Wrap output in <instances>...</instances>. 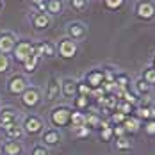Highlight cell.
<instances>
[{"label": "cell", "instance_id": "obj_1", "mask_svg": "<svg viewBox=\"0 0 155 155\" xmlns=\"http://www.w3.org/2000/svg\"><path fill=\"white\" fill-rule=\"evenodd\" d=\"M71 110L73 109L70 105H55V107L50 110L48 114V121L52 125V128H64V127H70V116H71Z\"/></svg>", "mask_w": 155, "mask_h": 155}, {"label": "cell", "instance_id": "obj_2", "mask_svg": "<svg viewBox=\"0 0 155 155\" xmlns=\"http://www.w3.org/2000/svg\"><path fill=\"white\" fill-rule=\"evenodd\" d=\"M41 100H43V94H41V89L36 87V86H29L23 93L20 94V102L25 109H38L41 105Z\"/></svg>", "mask_w": 155, "mask_h": 155}, {"label": "cell", "instance_id": "obj_3", "mask_svg": "<svg viewBox=\"0 0 155 155\" xmlns=\"http://www.w3.org/2000/svg\"><path fill=\"white\" fill-rule=\"evenodd\" d=\"M11 54H13V61L21 64L27 57H31L34 54V43L29 41V39H20V41H16V45Z\"/></svg>", "mask_w": 155, "mask_h": 155}, {"label": "cell", "instance_id": "obj_4", "mask_svg": "<svg viewBox=\"0 0 155 155\" xmlns=\"http://www.w3.org/2000/svg\"><path fill=\"white\" fill-rule=\"evenodd\" d=\"M21 128H23V132L27 136H38V134H41L45 130L43 120L39 116H36V114H27L23 118V121H21Z\"/></svg>", "mask_w": 155, "mask_h": 155}, {"label": "cell", "instance_id": "obj_5", "mask_svg": "<svg viewBox=\"0 0 155 155\" xmlns=\"http://www.w3.org/2000/svg\"><path fill=\"white\" fill-rule=\"evenodd\" d=\"M77 52H78L77 43L68 39V38L59 39V43L55 45V54H59V57H62V59H73L77 55Z\"/></svg>", "mask_w": 155, "mask_h": 155}, {"label": "cell", "instance_id": "obj_6", "mask_svg": "<svg viewBox=\"0 0 155 155\" xmlns=\"http://www.w3.org/2000/svg\"><path fill=\"white\" fill-rule=\"evenodd\" d=\"M136 16L143 21H152L155 18V2L153 0H139L136 4Z\"/></svg>", "mask_w": 155, "mask_h": 155}, {"label": "cell", "instance_id": "obj_7", "mask_svg": "<svg viewBox=\"0 0 155 155\" xmlns=\"http://www.w3.org/2000/svg\"><path fill=\"white\" fill-rule=\"evenodd\" d=\"M27 87H29V80H27L25 75L16 73V75H13V77L7 80V91H9V94H13V96H20Z\"/></svg>", "mask_w": 155, "mask_h": 155}, {"label": "cell", "instance_id": "obj_8", "mask_svg": "<svg viewBox=\"0 0 155 155\" xmlns=\"http://www.w3.org/2000/svg\"><path fill=\"white\" fill-rule=\"evenodd\" d=\"M87 36V27L82 23V21H70L68 27H66V38L71 39V41H82L84 38Z\"/></svg>", "mask_w": 155, "mask_h": 155}, {"label": "cell", "instance_id": "obj_9", "mask_svg": "<svg viewBox=\"0 0 155 155\" xmlns=\"http://www.w3.org/2000/svg\"><path fill=\"white\" fill-rule=\"evenodd\" d=\"M16 123H18V112L13 107L0 109V127H2V132H5L7 128H11Z\"/></svg>", "mask_w": 155, "mask_h": 155}, {"label": "cell", "instance_id": "obj_10", "mask_svg": "<svg viewBox=\"0 0 155 155\" xmlns=\"http://www.w3.org/2000/svg\"><path fill=\"white\" fill-rule=\"evenodd\" d=\"M59 96H61V80H59V77L52 75L48 78L47 89H45V100L47 102H57Z\"/></svg>", "mask_w": 155, "mask_h": 155}, {"label": "cell", "instance_id": "obj_11", "mask_svg": "<svg viewBox=\"0 0 155 155\" xmlns=\"http://www.w3.org/2000/svg\"><path fill=\"white\" fill-rule=\"evenodd\" d=\"M84 82H86L91 89L102 87V84H104V73H102V68H93V70H89V71L84 75Z\"/></svg>", "mask_w": 155, "mask_h": 155}, {"label": "cell", "instance_id": "obj_12", "mask_svg": "<svg viewBox=\"0 0 155 155\" xmlns=\"http://www.w3.org/2000/svg\"><path fill=\"white\" fill-rule=\"evenodd\" d=\"M34 54L43 59V57H55V45L50 41H38L34 43Z\"/></svg>", "mask_w": 155, "mask_h": 155}, {"label": "cell", "instance_id": "obj_13", "mask_svg": "<svg viewBox=\"0 0 155 155\" xmlns=\"http://www.w3.org/2000/svg\"><path fill=\"white\" fill-rule=\"evenodd\" d=\"M41 141H43V146L47 148H52V146H57L61 143V132L57 128H47L41 132Z\"/></svg>", "mask_w": 155, "mask_h": 155}, {"label": "cell", "instance_id": "obj_14", "mask_svg": "<svg viewBox=\"0 0 155 155\" xmlns=\"http://www.w3.org/2000/svg\"><path fill=\"white\" fill-rule=\"evenodd\" d=\"M16 36L13 32H0V54L9 55L16 45Z\"/></svg>", "mask_w": 155, "mask_h": 155}, {"label": "cell", "instance_id": "obj_15", "mask_svg": "<svg viewBox=\"0 0 155 155\" xmlns=\"http://www.w3.org/2000/svg\"><path fill=\"white\" fill-rule=\"evenodd\" d=\"M31 25L36 31L48 29V27L52 25V16H48L47 13H32L31 15Z\"/></svg>", "mask_w": 155, "mask_h": 155}, {"label": "cell", "instance_id": "obj_16", "mask_svg": "<svg viewBox=\"0 0 155 155\" xmlns=\"http://www.w3.org/2000/svg\"><path fill=\"white\" fill-rule=\"evenodd\" d=\"M132 116H136L141 123H144L148 120H155V105L153 104L152 105H137V107L134 109Z\"/></svg>", "mask_w": 155, "mask_h": 155}, {"label": "cell", "instance_id": "obj_17", "mask_svg": "<svg viewBox=\"0 0 155 155\" xmlns=\"http://www.w3.org/2000/svg\"><path fill=\"white\" fill-rule=\"evenodd\" d=\"M61 94L66 98H75L77 96V80L66 77L61 80Z\"/></svg>", "mask_w": 155, "mask_h": 155}, {"label": "cell", "instance_id": "obj_18", "mask_svg": "<svg viewBox=\"0 0 155 155\" xmlns=\"http://www.w3.org/2000/svg\"><path fill=\"white\" fill-rule=\"evenodd\" d=\"M121 125H123V128H125V132H127L128 137H130V136H136L141 130V127H143V123H141L136 116H127Z\"/></svg>", "mask_w": 155, "mask_h": 155}, {"label": "cell", "instance_id": "obj_19", "mask_svg": "<svg viewBox=\"0 0 155 155\" xmlns=\"http://www.w3.org/2000/svg\"><path fill=\"white\" fill-rule=\"evenodd\" d=\"M130 84H132V80L130 77L127 75V73H116V77H114V86H116V91L114 93H123V91H128L130 89ZM112 93V94H114Z\"/></svg>", "mask_w": 155, "mask_h": 155}, {"label": "cell", "instance_id": "obj_20", "mask_svg": "<svg viewBox=\"0 0 155 155\" xmlns=\"http://www.w3.org/2000/svg\"><path fill=\"white\" fill-rule=\"evenodd\" d=\"M45 4H47L45 13H47L48 16H59V15H62V11H64L62 0H47Z\"/></svg>", "mask_w": 155, "mask_h": 155}, {"label": "cell", "instance_id": "obj_21", "mask_svg": "<svg viewBox=\"0 0 155 155\" xmlns=\"http://www.w3.org/2000/svg\"><path fill=\"white\" fill-rule=\"evenodd\" d=\"M4 136H5V139L7 141H21V137L25 136V132H23V128H21V125L16 123L13 125L11 128H7L5 132H2Z\"/></svg>", "mask_w": 155, "mask_h": 155}, {"label": "cell", "instance_id": "obj_22", "mask_svg": "<svg viewBox=\"0 0 155 155\" xmlns=\"http://www.w3.org/2000/svg\"><path fill=\"white\" fill-rule=\"evenodd\" d=\"M23 146L20 141H5L4 143V155H21Z\"/></svg>", "mask_w": 155, "mask_h": 155}, {"label": "cell", "instance_id": "obj_23", "mask_svg": "<svg viewBox=\"0 0 155 155\" xmlns=\"http://www.w3.org/2000/svg\"><path fill=\"white\" fill-rule=\"evenodd\" d=\"M86 125V112H80V110H71V116H70V128H78V127H84Z\"/></svg>", "mask_w": 155, "mask_h": 155}, {"label": "cell", "instance_id": "obj_24", "mask_svg": "<svg viewBox=\"0 0 155 155\" xmlns=\"http://www.w3.org/2000/svg\"><path fill=\"white\" fill-rule=\"evenodd\" d=\"M39 62H41V59H39L36 54H32L31 57H27L25 61L21 62V68H23V71H25V73H34V71L38 70Z\"/></svg>", "mask_w": 155, "mask_h": 155}, {"label": "cell", "instance_id": "obj_25", "mask_svg": "<svg viewBox=\"0 0 155 155\" xmlns=\"http://www.w3.org/2000/svg\"><path fill=\"white\" fill-rule=\"evenodd\" d=\"M150 91H152V86H148L144 80L137 78V80L134 82V93L137 94L139 98H144V96H148V94H150Z\"/></svg>", "mask_w": 155, "mask_h": 155}, {"label": "cell", "instance_id": "obj_26", "mask_svg": "<svg viewBox=\"0 0 155 155\" xmlns=\"http://www.w3.org/2000/svg\"><path fill=\"white\" fill-rule=\"evenodd\" d=\"M73 105H75V110H80V112H84V110H87V109L91 107V98L89 96H75L73 98Z\"/></svg>", "mask_w": 155, "mask_h": 155}, {"label": "cell", "instance_id": "obj_27", "mask_svg": "<svg viewBox=\"0 0 155 155\" xmlns=\"http://www.w3.org/2000/svg\"><path fill=\"white\" fill-rule=\"evenodd\" d=\"M100 121H102V116H100L98 112H87V114H86V127H87V128L98 130Z\"/></svg>", "mask_w": 155, "mask_h": 155}, {"label": "cell", "instance_id": "obj_28", "mask_svg": "<svg viewBox=\"0 0 155 155\" xmlns=\"http://www.w3.org/2000/svg\"><path fill=\"white\" fill-rule=\"evenodd\" d=\"M132 148H134V143L130 141L128 136L118 137V139H116V150H120V152H130Z\"/></svg>", "mask_w": 155, "mask_h": 155}, {"label": "cell", "instance_id": "obj_29", "mask_svg": "<svg viewBox=\"0 0 155 155\" xmlns=\"http://www.w3.org/2000/svg\"><path fill=\"white\" fill-rule=\"evenodd\" d=\"M141 80H144L148 86H155V70L152 66H148V68H144L143 71H141Z\"/></svg>", "mask_w": 155, "mask_h": 155}, {"label": "cell", "instance_id": "obj_30", "mask_svg": "<svg viewBox=\"0 0 155 155\" xmlns=\"http://www.w3.org/2000/svg\"><path fill=\"white\" fill-rule=\"evenodd\" d=\"M134 105H130V104H127L123 100H118V104H116V109L114 110H118V112H121L123 116H132L134 114Z\"/></svg>", "mask_w": 155, "mask_h": 155}, {"label": "cell", "instance_id": "obj_31", "mask_svg": "<svg viewBox=\"0 0 155 155\" xmlns=\"http://www.w3.org/2000/svg\"><path fill=\"white\" fill-rule=\"evenodd\" d=\"M120 100H123V102L134 105V107H137V104H139V96L134 93V91H130V89H128V91H123V94H121Z\"/></svg>", "mask_w": 155, "mask_h": 155}, {"label": "cell", "instance_id": "obj_32", "mask_svg": "<svg viewBox=\"0 0 155 155\" xmlns=\"http://www.w3.org/2000/svg\"><path fill=\"white\" fill-rule=\"evenodd\" d=\"M98 137L102 143H110L114 141V134H112V127H107V128H100L98 130Z\"/></svg>", "mask_w": 155, "mask_h": 155}, {"label": "cell", "instance_id": "obj_33", "mask_svg": "<svg viewBox=\"0 0 155 155\" xmlns=\"http://www.w3.org/2000/svg\"><path fill=\"white\" fill-rule=\"evenodd\" d=\"M102 73H104V82H114V77H116V70L112 66H104L102 68Z\"/></svg>", "mask_w": 155, "mask_h": 155}, {"label": "cell", "instance_id": "obj_34", "mask_svg": "<svg viewBox=\"0 0 155 155\" xmlns=\"http://www.w3.org/2000/svg\"><path fill=\"white\" fill-rule=\"evenodd\" d=\"M125 118H127V116H123V114H121V112H118V110H114V112H110V114H109V123L112 125V127H114V125H121L125 121Z\"/></svg>", "mask_w": 155, "mask_h": 155}, {"label": "cell", "instance_id": "obj_35", "mask_svg": "<svg viewBox=\"0 0 155 155\" xmlns=\"http://www.w3.org/2000/svg\"><path fill=\"white\" fill-rule=\"evenodd\" d=\"M77 94L78 96H89L91 94V87L84 80H77Z\"/></svg>", "mask_w": 155, "mask_h": 155}, {"label": "cell", "instance_id": "obj_36", "mask_svg": "<svg viewBox=\"0 0 155 155\" xmlns=\"http://www.w3.org/2000/svg\"><path fill=\"white\" fill-rule=\"evenodd\" d=\"M91 132H93V130H91V128H87L86 125H84V127H78V128H73V136L78 137V139H82V137H89V136H91Z\"/></svg>", "mask_w": 155, "mask_h": 155}, {"label": "cell", "instance_id": "obj_37", "mask_svg": "<svg viewBox=\"0 0 155 155\" xmlns=\"http://www.w3.org/2000/svg\"><path fill=\"white\" fill-rule=\"evenodd\" d=\"M68 4L73 11H84L87 7V0H68Z\"/></svg>", "mask_w": 155, "mask_h": 155}, {"label": "cell", "instance_id": "obj_38", "mask_svg": "<svg viewBox=\"0 0 155 155\" xmlns=\"http://www.w3.org/2000/svg\"><path fill=\"white\" fill-rule=\"evenodd\" d=\"M104 4H105V7L110 9V11H118V9L123 7L125 0H104Z\"/></svg>", "mask_w": 155, "mask_h": 155}, {"label": "cell", "instance_id": "obj_39", "mask_svg": "<svg viewBox=\"0 0 155 155\" xmlns=\"http://www.w3.org/2000/svg\"><path fill=\"white\" fill-rule=\"evenodd\" d=\"M141 128H144V134H146V136L153 137L155 136V120H148V121H144Z\"/></svg>", "mask_w": 155, "mask_h": 155}, {"label": "cell", "instance_id": "obj_40", "mask_svg": "<svg viewBox=\"0 0 155 155\" xmlns=\"http://www.w3.org/2000/svg\"><path fill=\"white\" fill-rule=\"evenodd\" d=\"M11 68V59L5 54H0V73H5Z\"/></svg>", "mask_w": 155, "mask_h": 155}, {"label": "cell", "instance_id": "obj_41", "mask_svg": "<svg viewBox=\"0 0 155 155\" xmlns=\"http://www.w3.org/2000/svg\"><path fill=\"white\" fill-rule=\"evenodd\" d=\"M31 155H48V148L43 144H36V146H32Z\"/></svg>", "mask_w": 155, "mask_h": 155}, {"label": "cell", "instance_id": "obj_42", "mask_svg": "<svg viewBox=\"0 0 155 155\" xmlns=\"http://www.w3.org/2000/svg\"><path fill=\"white\" fill-rule=\"evenodd\" d=\"M112 134H114V139H118V137H125V136H127L123 125H114V127H112Z\"/></svg>", "mask_w": 155, "mask_h": 155}, {"label": "cell", "instance_id": "obj_43", "mask_svg": "<svg viewBox=\"0 0 155 155\" xmlns=\"http://www.w3.org/2000/svg\"><path fill=\"white\" fill-rule=\"evenodd\" d=\"M29 2H31V4L34 5V7H38L39 4H43V2H47V0H29Z\"/></svg>", "mask_w": 155, "mask_h": 155}, {"label": "cell", "instance_id": "obj_44", "mask_svg": "<svg viewBox=\"0 0 155 155\" xmlns=\"http://www.w3.org/2000/svg\"><path fill=\"white\" fill-rule=\"evenodd\" d=\"M0 155H4V143L0 141Z\"/></svg>", "mask_w": 155, "mask_h": 155}, {"label": "cell", "instance_id": "obj_45", "mask_svg": "<svg viewBox=\"0 0 155 155\" xmlns=\"http://www.w3.org/2000/svg\"><path fill=\"white\" fill-rule=\"evenodd\" d=\"M152 68L155 70V55H153V59H152Z\"/></svg>", "mask_w": 155, "mask_h": 155}, {"label": "cell", "instance_id": "obj_46", "mask_svg": "<svg viewBox=\"0 0 155 155\" xmlns=\"http://www.w3.org/2000/svg\"><path fill=\"white\" fill-rule=\"evenodd\" d=\"M2 9H4V2L0 0V11H2Z\"/></svg>", "mask_w": 155, "mask_h": 155}, {"label": "cell", "instance_id": "obj_47", "mask_svg": "<svg viewBox=\"0 0 155 155\" xmlns=\"http://www.w3.org/2000/svg\"><path fill=\"white\" fill-rule=\"evenodd\" d=\"M0 134H2V127H0Z\"/></svg>", "mask_w": 155, "mask_h": 155}]
</instances>
